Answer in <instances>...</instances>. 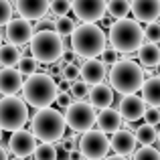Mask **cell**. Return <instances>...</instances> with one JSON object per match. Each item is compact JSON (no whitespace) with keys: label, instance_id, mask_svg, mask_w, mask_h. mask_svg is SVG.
Instances as JSON below:
<instances>
[{"label":"cell","instance_id":"6da1fadb","mask_svg":"<svg viewBox=\"0 0 160 160\" xmlns=\"http://www.w3.org/2000/svg\"><path fill=\"white\" fill-rule=\"evenodd\" d=\"M108 81L112 91H118L122 98L124 95H136V91H140L142 83H144V69L134 59L124 57L116 65L109 67Z\"/></svg>","mask_w":160,"mask_h":160},{"label":"cell","instance_id":"7a4b0ae2","mask_svg":"<svg viewBox=\"0 0 160 160\" xmlns=\"http://www.w3.org/2000/svg\"><path fill=\"white\" fill-rule=\"evenodd\" d=\"M109 47L118 55H132L144 45V32H142V24H138L134 18H120L113 20L109 27Z\"/></svg>","mask_w":160,"mask_h":160},{"label":"cell","instance_id":"3957f363","mask_svg":"<svg viewBox=\"0 0 160 160\" xmlns=\"http://www.w3.org/2000/svg\"><path fill=\"white\" fill-rule=\"evenodd\" d=\"M71 39V51L77 59H98L108 47V35L99 24H79Z\"/></svg>","mask_w":160,"mask_h":160},{"label":"cell","instance_id":"277c9868","mask_svg":"<svg viewBox=\"0 0 160 160\" xmlns=\"http://www.w3.org/2000/svg\"><path fill=\"white\" fill-rule=\"evenodd\" d=\"M22 102L24 106H31L35 109L51 108L57 98V83L47 73H35L22 81Z\"/></svg>","mask_w":160,"mask_h":160},{"label":"cell","instance_id":"5b68a950","mask_svg":"<svg viewBox=\"0 0 160 160\" xmlns=\"http://www.w3.org/2000/svg\"><path fill=\"white\" fill-rule=\"evenodd\" d=\"M65 120L63 113L55 108L37 109L31 122V134L35 140H41V144H55L65 136Z\"/></svg>","mask_w":160,"mask_h":160},{"label":"cell","instance_id":"8992f818","mask_svg":"<svg viewBox=\"0 0 160 160\" xmlns=\"http://www.w3.org/2000/svg\"><path fill=\"white\" fill-rule=\"evenodd\" d=\"M65 49L63 39L55 31H35L28 41V53L37 63H57Z\"/></svg>","mask_w":160,"mask_h":160},{"label":"cell","instance_id":"52a82bcc","mask_svg":"<svg viewBox=\"0 0 160 160\" xmlns=\"http://www.w3.org/2000/svg\"><path fill=\"white\" fill-rule=\"evenodd\" d=\"M28 122V108L20 98H0V130L2 132H18L24 130Z\"/></svg>","mask_w":160,"mask_h":160},{"label":"cell","instance_id":"ba28073f","mask_svg":"<svg viewBox=\"0 0 160 160\" xmlns=\"http://www.w3.org/2000/svg\"><path fill=\"white\" fill-rule=\"evenodd\" d=\"M98 112L89 106L87 102H73L69 108L63 112V120H65V128L73 130V132H89L93 130Z\"/></svg>","mask_w":160,"mask_h":160},{"label":"cell","instance_id":"9c48e42d","mask_svg":"<svg viewBox=\"0 0 160 160\" xmlns=\"http://www.w3.org/2000/svg\"><path fill=\"white\" fill-rule=\"evenodd\" d=\"M109 152V138L99 130H89L79 138V154L83 160H99Z\"/></svg>","mask_w":160,"mask_h":160},{"label":"cell","instance_id":"30bf717a","mask_svg":"<svg viewBox=\"0 0 160 160\" xmlns=\"http://www.w3.org/2000/svg\"><path fill=\"white\" fill-rule=\"evenodd\" d=\"M71 8L83 24H98L106 16V0H71Z\"/></svg>","mask_w":160,"mask_h":160},{"label":"cell","instance_id":"8fae6325","mask_svg":"<svg viewBox=\"0 0 160 160\" xmlns=\"http://www.w3.org/2000/svg\"><path fill=\"white\" fill-rule=\"evenodd\" d=\"M37 148V140L28 130H18V132H12L8 138V154H12V158H28L32 156Z\"/></svg>","mask_w":160,"mask_h":160},{"label":"cell","instance_id":"7c38bea8","mask_svg":"<svg viewBox=\"0 0 160 160\" xmlns=\"http://www.w3.org/2000/svg\"><path fill=\"white\" fill-rule=\"evenodd\" d=\"M32 35H35V27H32V22H28L24 18H12L6 24V32H4L8 45H12V47L27 45Z\"/></svg>","mask_w":160,"mask_h":160},{"label":"cell","instance_id":"4fadbf2b","mask_svg":"<svg viewBox=\"0 0 160 160\" xmlns=\"http://www.w3.org/2000/svg\"><path fill=\"white\" fill-rule=\"evenodd\" d=\"M130 12L138 24L154 22L160 18V0H130Z\"/></svg>","mask_w":160,"mask_h":160},{"label":"cell","instance_id":"5bb4252c","mask_svg":"<svg viewBox=\"0 0 160 160\" xmlns=\"http://www.w3.org/2000/svg\"><path fill=\"white\" fill-rule=\"evenodd\" d=\"M106 77H108V67L99 59H87L79 65V81H83L87 87L102 83Z\"/></svg>","mask_w":160,"mask_h":160},{"label":"cell","instance_id":"9a60e30c","mask_svg":"<svg viewBox=\"0 0 160 160\" xmlns=\"http://www.w3.org/2000/svg\"><path fill=\"white\" fill-rule=\"evenodd\" d=\"M144 112H146V103L142 102L140 95H124L120 99L118 113H120L122 120H126V124H134V122L142 120Z\"/></svg>","mask_w":160,"mask_h":160},{"label":"cell","instance_id":"2e32d148","mask_svg":"<svg viewBox=\"0 0 160 160\" xmlns=\"http://www.w3.org/2000/svg\"><path fill=\"white\" fill-rule=\"evenodd\" d=\"M16 12L18 18H24L28 22L41 20L49 12V0H16Z\"/></svg>","mask_w":160,"mask_h":160},{"label":"cell","instance_id":"e0dca14e","mask_svg":"<svg viewBox=\"0 0 160 160\" xmlns=\"http://www.w3.org/2000/svg\"><path fill=\"white\" fill-rule=\"evenodd\" d=\"M109 150L116 152V156H132L134 150H136V138H134V132L130 130H118L116 134H112L109 138Z\"/></svg>","mask_w":160,"mask_h":160},{"label":"cell","instance_id":"ac0fdd59","mask_svg":"<svg viewBox=\"0 0 160 160\" xmlns=\"http://www.w3.org/2000/svg\"><path fill=\"white\" fill-rule=\"evenodd\" d=\"M22 81L20 73L14 67H8V69H0V95L2 98H14L16 93H20L22 89Z\"/></svg>","mask_w":160,"mask_h":160},{"label":"cell","instance_id":"d6986e66","mask_svg":"<svg viewBox=\"0 0 160 160\" xmlns=\"http://www.w3.org/2000/svg\"><path fill=\"white\" fill-rule=\"evenodd\" d=\"M95 124H98V130L106 136H112L116 134L118 130H122V118L118 113V109L113 108H108V109H102L95 118Z\"/></svg>","mask_w":160,"mask_h":160},{"label":"cell","instance_id":"ffe728a7","mask_svg":"<svg viewBox=\"0 0 160 160\" xmlns=\"http://www.w3.org/2000/svg\"><path fill=\"white\" fill-rule=\"evenodd\" d=\"M89 106L93 108V109H108V108H112V103H113V91H112V87L106 85V83H98V85H93L89 89Z\"/></svg>","mask_w":160,"mask_h":160},{"label":"cell","instance_id":"44dd1931","mask_svg":"<svg viewBox=\"0 0 160 160\" xmlns=\"http://www.w3.org/2000/svg\"><path fill=\"white\" fill-rule=\"evenodd\" d=\"M142 102L150 108H160V77H148L142 83Z\"/></svg>","mask_w":160,"mask_h":160},{"label":"cell","instance_id":"7402d4cb","mask_svg":"<svg viewBox=\"0 0 160 160\" xmlns=\"http://www.w3.org/2000/svg\"><path fill=\"white\" fill-rule=\"evenodd\" d=\"M136 57H138V65L142 69H154V67L160 63V53L156 49V45H150V43H144L140 49L136 51Z\"/></svg>","mask_w":160,"mask_h":160},{"label":"cell","instance_id":"603a6c76","mask_svg":"<svg viewBox=\"0 0 160 160\" xmlns=\"http://www.w3.org/2000/svg\"><path fill=\"white\" fill-rule=\"evenodd\" d=\"M20 61V49L12 47V45H0V65H4V69L8 67H16V63Z\"/></svg>","mask_w":160,"mask_h":160},{"label":"cell","instance_id":"cb8c5ba5","mask_svg":"<svg viewBox=\"0 0 160 160\" xmlns=\"http://www.w3.org/2000/svg\"><path fill=\"white\" fill-rule=\"evenodd\" d=\"M106 12H109V16L116 20L128 18L130 0H106Z\"/></svg>","mask_w":160,"mask_h":160},{"label":"cell","instance_id":"d4e9b609","mask_svg":"<svg viewBox=\"0 0 160 160\" xmlns=\"http://www.w3.org/2000/svg\"><path fill=\"white\" fill-rule=\"evenodd\" d=\"M134 138H136V144L140 146H152L156 142V128L142 124L138 128H134Z\"/></svg>","mask_w":160,"mask_h":160},{"label":"cell","instance_id":"484cf974","mask_svg":"<svg viewBox=\"0 0 160 160\" xmlns=\"http://www.w3.org/2000/svg\"><path fill=\"white\" fill-rule=\"evenodd\" d=\"M53 22H55L53 31L57 32L61 39L71 37L75 32V28H77V22H75V18H71V16H59V18H53Z\"/></svg>","mask_w":160,"mask_h":160},{"label":"cell","instance_id":"4316f807","mask_svg":"<svg viewBox=\"0 0 160 160\" xmlns=\"http://www.w3.org/2000/svg\"><path fill=\"white\" fill-rule=\"evenodd\" d=\"M14 69L20 73V77H22V79H27V77H31V75L39 73L41 67H39V63H37L32 57H20V61L16 63Z\"/></svg>","mask_w":160,"mask_h":160},{"label":"cell","instance_id":"83f0119b","mask_svg":"<svg viewBox=\"0 0 160 160\" xmlns=\"http://www.w3.org/2000/svg\"><path fill=\"white\" fill-rule=\"evenodd\" d=\"M35 160H57V146L53 144H37L35 152H32Z\"/></svg>","mask_w":160,"mask_h":160},{"label":"cell","instance_id":"f1b7e54d","mask_svg":"<svg viewBox=\"0 0 160 160\" xmlns=\"http://www.w3.org/2000/svg\"><path fill=\"white\" fill-rule=\"evenodd\" d=\"M69 95H71V99H73V102H85L87 95H89V87H87L83 81H79V79H77V81L71 83Z\"/></svg>","mask_w":160,"mask_h":160},{"label":"cell","instance_id":"f546056e","mask_svg":"<svg viewBox=\"0 0 160 160\" xmlns=\"http://www.w3.org/2000/svg\"><path fill=\"white\" fill-rule=\"evenodd\" d=\"M71 10V0H49V12L59 18V16H67Z\"/></svg>","mask_w":160,"mask_h":160},{"label":"cell","instance_id":"4dcf8cb0","mask_svg":"<svg viewBox=\"0 0 160 160\" xmlns=\"http://www.w3.org/2000/svg\"><path fill=\"white\" fill-rule=\"evenodd\" d=\"M132 160H160V152L152 146H140L134 150Z\"/></svg>","mask_w":160,"mask_h":160},{"label":"cell","instance_id":"1f68e13d","mask_svg":"<svg viewBox=\"0 0 160 160\" xmlns=\"http://www.w3.org/2000/svg\"><path fill=\"white\" fill-rule=\"evenodd\" d=\"M142 32H144V39L148 41L150 45H156L160 41V22H158V20L148 22L144 28H142Z\"/></svg>","mask_w":160,"mask_h":160},{"label":"cell","instance_id":"d6a6232c","mask_svg":"<svg viewBox=\"0 0 160 160\" xmlns=\"http://www.w3.org/2000/svg\"><path fill=\"white\" fill-rule=\"evenodd\" d=\"M12 14H14L12 4L8 2V0H0V27H6L12 20Z\"/></svg>","mask_w":160,"mask_h":160},{"label":"cell","instance_id":"836d02e7","mask_svg":"<svg viewBox=\"0 0 160 160\" xmlns=\"http://www.w3.org/2000/svg\"><path fill=\"white\" fill-rule=\"evenodd\" d=\"M144 124L146 126H152V128H156L160 124V108H146L144 112Z\"/></svg>","mask_w":160,"mask_h":160},{"label":"cell","instance_id":"e575fe53","mask_svg":"<svg viewBox=\"0 0 160 160\" xmlns=\"http://www.w3.org/2000/svg\"><path fill=\"white\" fill-rule=\"evenodd\" d=\"M99 57H102V59H99V61H102L103 65L108 67V69H109V67H112V65H116L118 61H120V55H118L116 51H113L112 47H106V49H103V53L99 55Z\"/></svg>","mask_w":160,"mask_h":160},{"label":"cell","instance_id":"d590c367","mask_svg":"<svg viewBox=\"0 0 160 160\" xmlns=\"http://www.w3.org/2000/svg\"><path fill=\"white\" fill-rule=\"evenodd\" d=\"M65 81H69V83H73V81H77L79 79V65H65L63 67V75H61Z\"/></svg>","mask_w":160,"mask_h":160},{"label":"cell","instance_id":"8d00e7d4","mask_svg":"<svg viewBox=\"0 0 160 160\" xmlns=\"http://www.w3.org/2000/svg\"><path fill=\"white\" fill-rule=\"evenodd\" d=\"M55 103H57V106L61 108L63 112H65V109L69 108L71 103H73V99H71L69 93H57V98H55ZM61 109H59V112H61Z\"/></svg>","mask_w":160,"mask_h":160},{"label":"cell","instance_id":"74e56055","mask_svg":"<svg viewBox=\"0 0 160 160\" xmlns=\"http://www.w3.org/2000/svg\"><path fill=\"white\" fill-rule=\"evenodd\" d=\"M53 27H55V22L49 16H45V18L39 20V31H53Z\"/></svg>","mask_w":160,"mask_h":160},{"label":"cell","instance_id":"f35d334b","mask_svg":"<svg viewBox=\"0 0 160 160\" xmlns=\"http://www.w3.org/2000/svg\"><path fill=\"white\" fill-rule=\"evenodd\" d=\"M55 83H57V93H69V87H71L69 81H65V79H59V81H55Z\"/></svg>","mask_w":160,"mask_h":160},{"label":"cell","instance_id":"ab89813d","mask_svg":"<svg viewBox=\"0 0 160 160\" xmlns=\"http://www.w3.org/2000/svg\"><path fill=\"white\" fill-rule=\"evenodd\" d=\"M99 22H102V27L109 28V27H112V24H113V18H112V16H109V14H106V16H103L102 20H99Z\"/></svg>","mask_w":160,"mask_h":160},{"label":"cell","instance_id":"60d3db41","mask_svg":"<svg viewBox=\"0 0 160 160\" xmlns=\"http://www.w3.org/2000/svg\"><path fill=\"white\" fill-rule=\"evenodd\" d=\"M69 160H83V156L79 154V150H73V152H69Z\"/></svg>","mask_w":160,"mask_h":160},{"label":"cell","instance_id":"b9f144b4","mask_svg":"<svg viewBox=\"0 0 160 160\" xmlns=\"http://www.w3.org/2000/svg\"><path fill=\"white\" fill-rule=\"evenodd\" d=\"M0 160H10V158H8L6 148H2V146H0Z\"/></svg>","mask_w":160,"mask_h":160},{"label":"cell","instance_id":"7bdbcfd3","mask_svg":"<svg viewBox=\"0 0 160 160\" xmlns=\"http://www.w3.org/2000/svg\"><path fill=\"white\" fill-rule=\"evenodd\" d=\"M103 160H128V158H124V156H116V154H113V156H106Z\"/></svg>","mask_w":160,"mask_h":160},{"label":"cell","instance_id":"ee69618b","mask_svg":"<svg viewBox=\"0 0 160 160\" xmlns=\"http://www.w3.org/2000/svg\"><path fill=\"white\" fill-rule=\"evenodd\" d=\"M152 73H154V77H160V63H158V65L152 69Z\"/></svg>","mask_w":160,"mask_h":160},{"label":"cell","instance_id":"f6af8a7d","mask_svg":"<svg viewBox=\"0 0 160 160\" xmlns=\"http://www.w3.org/2000/svg\"><path fill=\"white\" fill-rule=\"evenodd\" d=\"M156 49H158V53H160V41H158V43H156Z\"/></svg>","mask_w":160,"mask_h":160},{"label":"cell","instance_id":"bcb514c9","mask_svg":"<svg viewBox=\"0 0 160 160\" xmlns=\"http://www.w3.org/2000/svg\"><path fill=\"white\" fill-rule=\"evenodd\" d=\"M156 140H158V142H160V132H156Z\"/></svg>","mask_w":160,"mask_h":160},{"label":"cell","instance_id":"7dc6e473","mask_svg":"<svg viewBox=\"0 0 160 160\" xmlns=\"http://www.w3.org/2000/svg\"><path fill=\"white\" fill-rule=\"evenodd\" d=\"M0 142H2V130H0Z\"/></svg>","mask_w":160,"mask_h":160},{"label":"cell","instance_id":"c3c4849f","mask_svg":"<svg viewBox=\"0 0 160 160\" xmlns=\"http://www.w3.org/2000/svg\"><path fill=\"white\" fill-rule=\"evenodd\" d=\"M10 160H22V158H10Z\"/></svg>","mask_w":160,"mask_h":160},{"label":"cell","instance_id":"681fc988","mask_svg":"<svg viewBox=\"0 0 160 160\" xmlns=\"http://www.w3.org/2000/svg\"><path fill=\"white\" fill-rule=\"evenodd\" d=\"M0 45H2V35H0Z\"/></svg>","mask_w":160,"mask_h":160},{"label":"cell","instance_id":"f907efd6","mask_svg":"<svg viewBox=\"0 0 160 160\" xmlns=\"http://www.w3.org/2000/svg\"><path fill=\"white\" fill-rule=\"evenodd\" d=\"M158 22H160V18H158Z\"/></svg>","mask_w":160,"mask_h":160}]
</instances>
